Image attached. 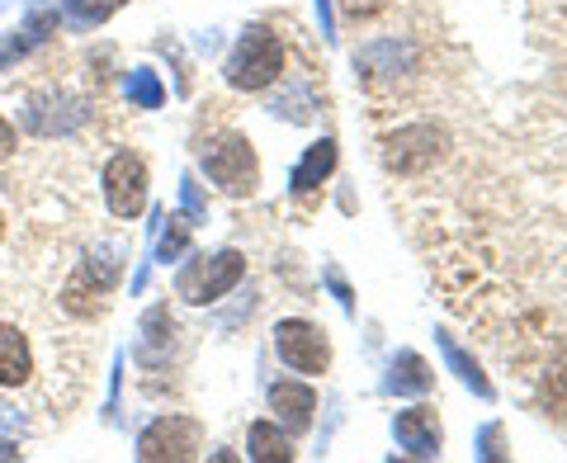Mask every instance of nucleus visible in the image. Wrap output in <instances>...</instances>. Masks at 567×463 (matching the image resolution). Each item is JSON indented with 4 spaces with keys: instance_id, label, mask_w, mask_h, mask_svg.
<instances>
[{
    "instance_id": "obj_1",
    "label": "nucleus",
    "mask_w": 567,
    "mask_h": 463,
    "mask_svg": "<svg viewBox=\"0 0 567 463\" xmlns=\"http://www.w3.org/2000/svg\"><path fill=\"white\" fill-rule=\"evenodd\" d=\"M199 162H204V175L223 194H233V199H246V194H256L260 185V162H256V147L251 137L241 133H218L208 137L199 147Z\"/></svg>"
},
{
    "instance_id": "obj_2",
    "label": "nucleus",
    "mask_w": 567,
    "mask_h": 463,
    "mask_svg": "<svg viewBox=\"0 0 567 463\" xmlns=\"http://www.w3.org/2000/svg\"><path fill=\"white\" fill-rule=\"evenodd\" d=\"M279 71H284V43L265 24H251L237 39L233 58H227V66H223V76H227L233 91H265Z\"/></svg>"
},
{
    "instance_id": "obj_3",
    "label": "nucleus",
    "mask_w": 567,
    "mask_h": 463,
    "mask_svg": "<svg viewBox=\"0 0 567 463\" xmlns=\"http://www.w3.org/2000/svg\"><path fill=\"white\" fill-rule=\"evenodd\" d=\"M246 275V260L237 251H218V256H194L181 279H175V294L194 308H204V302H218L227 289H237Z\"/></svg>"
},
{
    "instance_id": "obj_4",
    "label": "nucleus",
    "mask_w": 567,
    "mask_h": 463,
    "mask_svg": "<svg viewBox=\"0 0 567 463\" xmlns=\"http://www.w3.org/2000/svg\"><path fill=\"white\" fill-rule=\"evenodd\" d=\"M275 350L293 373H327V364H331L327 331L308 322V317H284L275 327Z\"/></svg>"
},
{
    "instance_id": "obj_5",
    "label": "nucleus",
    "mask_w": 567,
    "mask_h": 463,
    "mask_svg": "<svg viewBox=\"0 0 567 463\" xmlns=\"http://www.w3.org/2000/svg\"><path fill=\"white\" fill-rule=\"evenodd\" d=\"M440 156H445V128H435V123H412V128H398L383 142V162L398 175L431 171Z\"/></svg>"
},
{
    "instance_id": "obj_6",
    "label": "nucleus",
    "mask_w": 567,
    "mask_h": 463,
    "mask_svg": "<svg viewBox=\"0 0 567 463\" xmlns=\"http://www.w3.org/2000/svg\"><path fill=\"white\" fill-rule=\"evenodd\" d=\"M104 204L114 218H137L147 208V162L137 152H118L104 166Z\"/></svg>"
},
{
    "instance_id": "obj_7",
    "label": "nucleus",
    "mask_w": 567,
    "mask_h": 463,
    "mask_svg": "<svg viewBox=\"0 0 567 463\" xmlns=\"http://www.w3.org/2000/svg\"><path fill=\"white\" fill-rule=\"evenodd\" d=\"M194 454H199V421L189 416L152 421L137 440V459H194Z\"/></svg>"
},
{
    "instance_id": "obj_8",
    "label": "nucleus",
    "mask_w": 567,
    "mask_h": 463,
    "mask_svg": "<svg viewBox=\"0 0 567 463\" xmlns=\"http://www.w3.org/2000/svg\"><path fill=\"white\" fill-rule=\"evenodd\" d=\"M416 66V48L412 43H398V39H374L354 52V71L369 81V85H393L398 76Z\"/></svg>"
},
{
    "instance_id": "obj_9",
    "label": "nucleus",
    "mask_w": 567,
    "mask_h": 463,
    "mask_svg": "<svg viewBox=\"0 0 567 463\" xmlns=\"http://www.w3.org/2000/svg\"><path fill=\"white\" fill-rule=\"evenodd\" d=\"M393 440L412 459H435L440 454V440H445V435H440V412H435V407H425V402L421 407H406V412L393 416Z\"/></svg>"
},
{
    "instance_id": "obj_10",
    "label": "nucleus",
    "mask_w": 567,
    "mask_h": 463,
    "mask_svg": "<svg viewBox=\"0 0 567 463\" xmlns=\"http://www.w3.org/2000/svg\"><path fill=\"white\" fill-rule=\"evenodd\" d=\"M270 412H275V421H279L289 435H303L308 425H312V412H317V393H312L308 383L279 379V383L270 388Z\"/></svg>"
},
{
    "instance_id": "obj_11",
    "label": "nucleus",
    "mask_w": 567,
    "mask_h": 463,
    "mask_svg": "<svg viewBox=\"0 0 567 463\" xmlns=\"http://www.w3.org/2000/svg\"><path fill=\"white\" fill-rule=\"evenodd\" d=\"M39 373V360H33V346L20 327L0 322V388H24Z\"/></svg>"
},
{
    "instance_id": "obj_12",
    "label": "nucleus",
    "mask_w": 567,
    "mask_h": 463,
    "mask_svg": "<svg viewBox=\"0 0 567 463\" xmlns=\"http://www.w3.org/2000/svg\"><path fill=\"white\" fill-rule=\"evenodd\" d=\"M435 383L431 364L421 360L416 350H402L393 354V364H388V379H383V393H398V398H425Z\"/></svg>"
},
{
    "instance_id": "obj_13",
    "label": "nucleus",
    "mask_w": 567,
    "mask_h": 463,
    "mask_svg": "<svg viewBox=\"0 0 567 463\" xmlns=\"http://www.w3.org/2000/svg\"><path fill=\"white\" fill-rule=\"evenodd\" d=\"M331 171H336V142L322 137V142H312L308 156L293 166V181L289 185H293V194H312V189H322V181H327Z\"/></svg>"
},
{
    "instance_id": "obj_14",
    "label": "nucleus",
    "mask_w": 567,
    "mask_h": 463,
    "mask_svg": "<svg viewBox=\"0 0 567 463\" xmlns=\"http://www.w3.org/2000/svg\"><path fill=\"white\" fill-rule=\"evenodd\" d=\"M246 450H251V459L260 463H289L293 459V444H289V431L284 425H270V421H256L251 435H246Z\"/></svg>"
},
{
    "instance_id": "obj_15",
    "label": "nucleus",
    "mask_w": 567,
    "mask_h": 463,
    "mask_svg": "<svg viewBox=\"0 0 567 463\" xmlns=\"http://www.w3.org/2000/svg\"><path fill=\"white\" fill-rule=\"evenodd\" d=\"M435 341H440V354H445V364L458 373V383H464V388H473V393L477 398H492V383L483 379V369H477L473 360H468V354L464 350H458L454 346V336H445V331H435Z\"/></svg>"
},
{
    "instance_id": "obj_16",
    "label": "nucleus",
    "mask_w": 567,
    "mask_h": 463,
    "mask_svg": "<svg viewBox=\"0 0 567 463\" xmlns=\"http://www.w3.org/2000/svg\"><path fill=\"white\" fill-rule=\"evenodd\" d=\"M128 95H133V104H137V110H156V104L166 100L162 81H156V71H147V66H137L133 76H128Z\"/></svg>"
},
{
    "instance_id": "obj_17",
    "label": "nucleus",
    "mask_w": 567,
    "mask_h": 463,
    "mask_svg": "<svg viewBox=\"0 0 567 463\" xmlns=\"http://www.w3.org/2000/svg\"><path fill=\"white\" fill-rule=\"evenodd\" d=\"M123 6V0H71V24H76V29H91V24H104V20H110V14Z\"/></svg>"
},
{
    "instance_id": "obj_18",
    "label": "nucleus",
    "mask_w": 567,
    "mask_h": 463,
    "mask_svg": "<svg viewBox=\"0 0 567 463\" xmlns=\"http://www.w3.org/2000/svg\"><path fill=\"white\" fill-rule=\"evenodd\" d=\"M544 407H548V416H567V364L544 379Z\"/></svg>"
},
{
    "instance_id": "obj_19",
    "label": "nucleus",
    "mask_w": 567,
    "mask_h": 463,
    "mask_svg": "<svg viewBox=\"0 0 567 463\" xmlns=\"http://www.w3.org/2000/svg\"><path fill=\"white\" fill-rule=\"evenodd\" d=\"M185 241H189V223L175 218V227L162 237V260H175V256H181V251H185Z\"/></svg>"
},
{
    "instance_id": "obj_20",
    "label": "nucleus",
    "mask_w": 567,
    "mask_h": 463,
    "mask_svg": "<svg viewBox=\"0 0 567 463\" xmlns=\"http://www.w3.org/2000/svg\"><path fill=\"white\" fill-rule=\"evenodd\" d=\"M477 450H483V459H506V444H502V425H483V435H477Z\"/></svg>"
},
{
    "instance_id": "obj_21",
    "label": "nucleus",
    "mask_w": 567,
    "mask_h": 463,
    "mask_svg": "<svg viewBox=\"0 0 567 463\" xmlns=\"http://www.w3.org/2000/svg\"><path fill=\"white\" fill-rule=\"evenodd\" d=\"M327 284H331V289H336V298H341V308L350 312V308H354V298H350V289H346V279H341V275H336V270H327Z\"/></svg>"
},
{
    "instance_id": "obj_22",
    "label": "nucleus",
    "mask_w": 567,
    "mask_h": 463,
    "mask_svg": "<svg viewBox=\"0 0 567 463\" xmlns=\"http://www.w3.org/2000/svg\"><path fill=\"white\" fill-rule=\"evenodd\" d=\"M317 20H322V33L336 39V14H331V0H317Z\"/></svg>"
},
{
    "instance_id": "obj_23",
    "label": "nucleus",
    "mask_w": 567,
    "mask_h": 463,
    "mask_svg": "<svg viewBox=\"0 0 567 463\" xmlns=\"http://www.w3.org/2000/svg\"><path fill=\"white\" fill-rule=\"evenodd\" d=\"M346 10L360 20V14H374V10H383V0H346Z\"/></svg>"
},
{
    "instance_id": "obj_24",
    "label": "nucleus",
    "mask_w": 567,
    "mask_h": 463,
    "mask_svg": "<svg viewBox=\"0 0 567 463\" xmlns=\"http://www.w3.org/2000/svg\"><path fill=\"white\" fill-rule=\"evenodd\" d=\"M10 152H14V128H10L6 119H0V162H6Z\"/></svg>"
},
{
    "instance_id": "obj_25",
    "label": "nucleus",
    "mask_w": 567,
    "mask_h": 463,
    "mask_svg": "<svg viewBox=\"0 0 567 463\" xmlns=\"http://www.w3.org/2000/svg\"><path fill=\"white\" fill-rule=\"evenodd\" d=\"M0 237H6V218H0Z\"/></svg>"
}]
</instances>
